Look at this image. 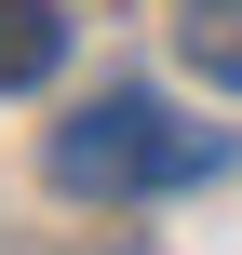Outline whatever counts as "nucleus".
I'll return each instance as SVG.
<instances>
[{
  "label": "nucleus",
  "instance_id": "1",
  "mask_svg": "<svg viewBox=\"0 0 242 255\" xmlns=\"http://www.w3.org/2000/svg\"><path fill=\"white\" fill-rule=\"evenodd\" d=\"M229 175V121H175L162 94H94L81 121H54V188L121 202V188H189Z\"/></svg>",
  "mask_w": 242,
  "mask_h": 255
},
{
  "label": "nucleus",
  "instance_id": "2",
  "mask_svg": "<svg viewBox=\"0 0 242 255\" xmlns=\"http://www.w3.org/2000/svg\"><path fill=\"white\" fill-rule=\"evenodd\" d=\"M54 67H67V13L54 0H0V94H27Z\"/></svg>",
  "mask_w": 242,
  "mask_h": 255
},
{
  "label": "nucleus",
  "instance_id": "3",
  "mask_svg": "<svg viewBox=\"0 0 242 255\" xmlns=\"http://www.w3.org/2000/svg\"><path fill=\"white\" fill-rule=\"evenodd\" d=\"M175 54H189L216 94H242V0H175Z\"/></svg>",
  "mask_w": 242,
  "mask_h": 255
}]
</instances>
